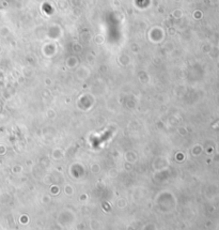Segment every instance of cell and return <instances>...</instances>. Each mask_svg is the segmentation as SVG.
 <instances>
[{
	"label": "cell",
	"mask_w": 219,
	"mask_h": 230,
	"mask_svg": "<svg viewBox=\"0 0 219 230\" xmlns=\"http://www.w3.org/2000/svg\"><path fill=\"white\" fill-rule=\"evenodd\" d=\"M138 1H139V2H140V3H141V2H142V1H143V0H138Z\"/></svg>",
	"instance_id": "obj_1"
}]
</instances>
